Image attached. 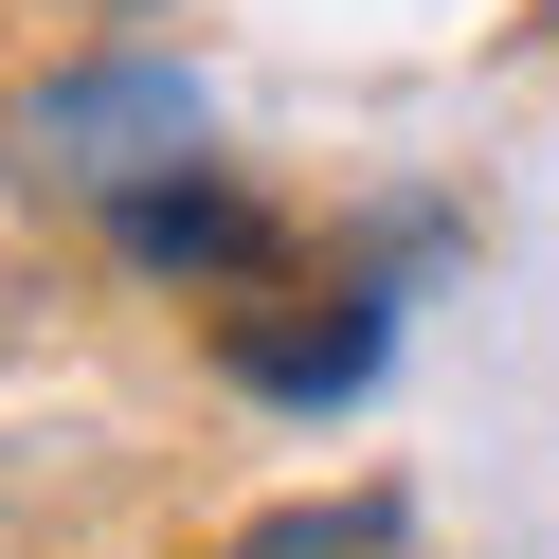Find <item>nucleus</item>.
Here are the masks:
<instances>
[{
  "label": "nucleus",
  "mask_w": 559,
  "mask_h": 559,
  "mask_svg": "<svg viewBox=\"0 0 559 559\" xmlns=\"http://www.w3.org/2000/svg\"><path fill=\"white\" fill-rule=\"evenodd\" d=\"M217 163V91H199L181 37H73L0 91V181L19 199H73V217H127L145 181Z\"/></svg>",
  "instance_id": "nucleus-1"
},
{
  "label": "nucleus",
  "mask_w": 559,
  "mask_h": 559,
  "mask_svg": "<svg viewBox=\"0 0 559 559\" xmlns=\"http://www.w3.org/2000/svg\"><path fill=\"white\" fill-rule=\"evenodd\" d=\"M379 361H397V289H379V271H325V289L271 271V289L217 307V379H235V397H271V415H343Z\"/></svg>",
  "instance_id": "nucleus-2"
},
{
  "label": "nucleus",
  "mask_w": 559,
  "mask_h": 559,
  "mask_svg": "<svg viewBox=\"0 0 559 559\" xmlns=\"http://www.w3.org/2000/svg\"><path fill=\"white\" fill-rule=\"evenodd\" d=\"M109 235H127L145 271H181V307H235V289H271V271H289V217H271L235 163H181V181H145Z\"/></svg>",
  "instance_id": "nucleus-3"
},
{
  "label": "nucleus",
  "mask_w": 559,
  "mask_h": 559,
  "mask_svg": "<svg viewBox=\"0 0 559 559\" xmlns=\"http://www.w3.org/2000/svg\"><path fill=\"white\" fill-rule=\"evenodd\" d=\"M19 19H181V0H19Z\"/></svg>",
  "instance_id": "nucleus-4"
}]
</instances>
